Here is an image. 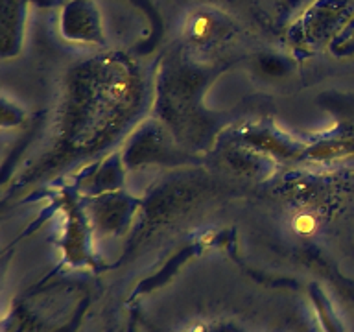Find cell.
<instances>
[{
  "label": "cell",
  "instance_id": "2",
  "mask_svg": "<svg viewBox=\"0 0 354 332\" xmlns=\"http://www.w3.org/2000/svg\"><path fill=\"white\" fill-rule=\"evenodd\" d=\"M210 19L209 17H198L196 21L192 22V35L196 39H205L210 33Z\"/></svg>",
  "mask_w": 354,
  "mask_h": 332
},
{
  "label": "cell",
  "instance_id": "1",
  "mask_svg": "<svg viewBox=\"0 0 354 332\" xmlns=\"http://www.w3.org/2000/svg\"><path fill=\"white\" fill-rule=\"evenodd\" d=\"M315 227H317V220L312 214H308V212H303V214L293 218V231L299 232V234L308 237V234L315 231Z\"/></svg>",
  "mask_w": 354,
  "mask_h": 332
}]
</instances>
